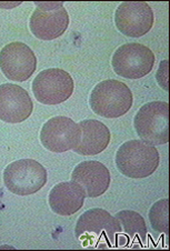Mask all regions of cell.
<instances>
[{
  "label": "cell",
  "mask_w": 170,
  "mask_h": 251,
  "mask_svg": "<svg viewBox=\"0 0 170 251\" xmlns=\"http://www.w3.org/2000/svg\"><path fill=\"white\" fill-rule=\"evenodd\" d=\"M76 238L84 247L107 249L118 247L122 237L119 220L103 209H90L77 220Z\"/></svg>",
  "instance_id": "obj_1"
},
{
  "label": "cell",
  "mask_w": 170,
  "mask_h": 251,
  "mask_svg": "<svg viewBox=\"0 0 170 251\" xmlns=\"http://www.w3.org/2000/svg\"><path fill=\"white\" fill-rule=\"evenodd\" d=\"M159 152L143 140H130L120 146L116 154L118 170L126 177L142 179L151 176L159 166Z\"/></svg>",
  "instance_id": "obj_2"
},
{
  "label": "cell",
  "mask_w": 170,
  "mask_h": 251,
  "mask_svg": "<svg viewBox=\"0 0 170 251\" xmlns=\"http://www.w3.org/2000/svg\"><path fill=\"white\" fill-rule=\"evenodd\" d=\"M134 102L131 90L127 85L108 79L94 88L90 95V107L95 114L103 118H118L130 110Z\"/></svg>",
  "instance_id": "obj_3"
},
{
  "label": "cell",
  "mask_w": 170,
  "mask_h": 251,
  "mask_svg": "<svg viewBox=\"0 0 170 251\" xmlns=\"http://www.w3.org/2000/svg\"><path fill=\"white\" fill-rule=\"evenodd\" d=\"M142 140L151 146L169 141V104L165 101L148 102L140 108L134 120Z\"/></svg>",
  "instance_id": "obj_4"
},
{
  "label": "cell",
  "mask_w": 170,
  "mask_h": 251,
  "mask_svg": "<svg viewBox=\"0 0 170 251\" xmlns=\"http://www.w3.org/2000/svg\"><path fill=\"white\" fill-rule=\"evenodd\" d=\"M3 182L12 194L34 195L47 182V171L34 159H20L6 167L3 171Z\"/></svg>",
  "instance_id": "obj_5"
},
{
  "label": "cell",
  "mask_w": 170,
  "mask_h": 251,
  "mask_svg": "<svg viewBox=\"0 0 170 251\" xmlns=\"http://www.w3.org/2000/svg\"><path fill=\"white\" fill-rule=\"evenodd\" d=\"M111 65L118 76L139 79L151 73L155 65V55L142 44H126L116 50Z\"/></svg>",
  "instance_id": "obj_6"
},
{
  "label": "cell",
  "mask_w": 170,
  "mask_h": 251,
  "mask_svg": "<svg viewBox=\"0 0 170 251\" xmlns=\"http://www.w3.org/2000/svg\"><path fill=\"white\" fill-rule=\"evenodd\" d=\"M38 7L32 12L29 27L36 38L53 40L67 30L69 16L63 2H35Z\"/></svg>",
  "instance_id": "obj_7"
},
{
  "label": "cell",
  "mask_w": 170,
  "mask_h": 251,
  "mask_svg": "<svg viewBox=\"0 0 170 251\" xmlns=\"http://www.w3.org/2000/svg\"><path fill=\"white\" fill-rule=\"evenodd\" d=\"M73 80L63 69L43 70L32 82L36 99L44 104H59L68 100L73 93Z\"/></svg>",
  "instance_id": "obj_8"
},
{
  "label": "cell",
  "mask_w": 170,
  "mask_h": 251,
  "mask_svg": "<svg viewBox=\"0 0 170 251\" xmlns=\"http://www.w3.org/2000/svg\"><path fill=\"white\" fill-rule=\"evenodd\" d=\"M40 140L49 151L66 152L79 144L80 127L68 117H53L41 128Z\"/></svg>",
  "instance_id": "obj_9"
},
{
  "label": "cell",
  "mask_w": 170,
  "mask_h": 251,
  "mask_svg": "<svg viewBox=\"0 0 170 251\" xmlns=\"http://www.w3.org/2000/svg\"><path fill=\"white\" fill-rule=\"evenodd\" d=\"M115 23L122 35L139 38L151 30L153 11L145 1L121 2L116 10Z\"/></svg>",
  "instance_id": "obj_10"
},
{
  "label": "cell",
  "mask_w": 170,
  "mask_h": 251,
  "mask_svg": "<svg viewBox=\"0 0 170 251\" xmlns=\"http://www.w3.org/2000/svg\"><path fill=\"white\" fill-rule=\"evenodd\" d=\"M36 68V55L26 44H8L0 51V69L9 80L26 81Z\"/></svg>",
  "instance_id": "obj_11"
},
{
  "label": "cell",
  "mask_w": 170,
  "mask_h": 251,
  "mask_svg": "<svg viewBox=\"0 0 170 251\" xmlns=\"http://www.w3.org/2000/svg\"><path fill=\"white\" fill-rule=\"evenodd\" d=\"M34 103L24 88L14 83L0 86V120L9 124L23 123L30 117Z\"/></svg>",
  "instance_id": "obj_12"
},
{
  "label": "cell",
  "mask_w": 170,
  "mask_h": 251,
  "mask_svg": "<svg viewBox=\"0 0 170 251\" xmlns=\"http://www.w3.org/2000/svg\"><path fill=\"white\" fill-rule=\"evenodd\" d=\"M72 179L81 187L86 197L96 198L105 194L110 185V173L101 162L84 161L74 167Z\"/></svg>",
  "instance_id": "obj_13"
},
{
  "label": "cell",
  "mask_w": 170,
  "mask_h": 251,
  "mask_svg": "<svg viewBox=\"0 0 170 251\" xmlns=\"http://www.w3.org/2000/svg\"><path fill=\"white\" fill-rule=\"evenodd\" d=\"M80 127V141L73 148L81 156H96L102 152L110 142V131L105 124L98 120H82Z\"/></svg>",
  "instance_id": "obj_14"
},
{
  "label": "cell",
  "mask_w": 170,
  "mask_h": 251,
  "mask_svg": "<svg viewBox=\"0 0 170 251\" xmlns=\"http://www.w3.org/2000/svg\"><path fill=\"white\" fill-rule=\"evenodd\" d=\"M85 198L84 190L76 182H60L49 192V206L57 215L70 216L80 210Z\"/></svg>",
  "instance_id": "obj_15"
},
{
  "label": "cell",
  "mask_w": 170,
  "mask_h": 251,
  "mask_svg": "<svg viewBox=\"0 0 170 251\" xmlns=\"http://www.w3.org/2000/svg\"><path fill=\"white\" fill-rule=\"evenodd\" d=\"M122 229L134 242H139L142 247L147 241V226L142 216L138 212L131 210H122L116 215Z\"/></svg>",
  "instance_id": "obj_16"
},
{
  "label": "cell",
  "mask_w": 170,
  "mask_h": 251,
  "mask_svg": "<svg viewBox=\"0 0 170 251\" xmlns=\"http://www.w3.org/2000/svg\"><path fill=\"white\" fill-rule=\"evenodd\" d=\"M169 200L163 199L157 201L149 211V219L152 228L158 232L168 235L169 232Z\"/></svg>",
  "instance_id": "obj_17"
},
{
  "label": "cell",
  "mask_w": 170,
  "mask_h": 251,
  "mask_svg": "<svg viewBox=\"0 0 170 251\" xmlns=\"http://www.w3.org/2000/svg\"><path fill=\"white\" fill-rule=\"evenodd\" d=\"M157 80L164 90L168 91V60L161 61L158 73H157Z\"/></svg>",
  "instance_id": "obj_18"
}]
</instances>
